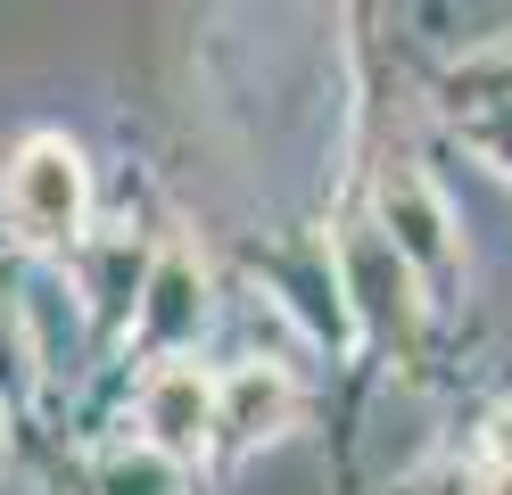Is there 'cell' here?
<instances>
[{
    "instance_id": "1",
    "label": "cell",
    "mask_w": 512,
    "mask_h": 495,
    "mask_svg": "<svg viewBox=\"0 0 512 495\" xmlns=\"http://www.w3.org/2000/svg\"><path fill=\"white\" fill-rule=\"evenodd\" d=\"M0 207H9V231L25 248H75L91 223V165L67 132H34L17 149L9 182H0Z\"/></svg>"
},
{
    "instance_id": "2",
    "label": "cell",
    "mask_w": 512,
    "mask_h": 495,
    "mask_svg": "<svg viewBox=\"0 0 512 495\" xmlns=\"http://www.w3.org/2000/svg\"><path fill=\"white\" fill-rule=\"evenodd\" d=\"M380 240H389V256L413 273V289H455V273H463L455 215H446V198L413 174V165H389V174H380Z\"/></svg>"
},
{
    "instance_id": "3",
    "label": "cell",
    "mask_w": 512,
    "mask_h": 495,
    "mask_svg": "<svg viewBox=\"0 0 512 495\" xmlns=\"http://www.w3.org/2000/svg\"><path fill=\"white\" fill-rule=\"evenodd\" d=\"M133 413H141V446H157L166 462L207 454V438H215V372H199V363L166 355V363L141 380Z\"/></svg>"
},
{
    "instance_id": "4",
    "label": "cell",
    "mask_w": 512,
    "mask_h": 495,
    "mask_svg": "<svg viewBox=\"0 0 512 495\" xmlns=\"http://www.w3.org/2000/svg\"><path fill=\"white\" fill-rule=\"evenodd\" d=\"M199 322H207V281L190 264V248H166L141 273V297H133V322L124 330H141V347H182Z\"/></svg>"
},
{
    "instance_id": "5",
    "label": "cell",
    "mask_w": 512,
    "mask_h": 495,
    "mask_svg": "<svg viewBox=\"0 0 512 495\" xmlns=\"http://www.w3.org/2000/svg\"><path fill=\"white\" fill-rule=\"evenodd\" d=\"M290 413H298V388L273 363H240L232 380H215V429L232 446H265L273 429H290Z\"/></svg>"
},
{
    "instance_id": "6",
    "label": "cell",
    "mask_w": 512,
    "mask_h": 495,
    "mask_svg": "<svg viewBox=\"0 0 512 495\" xmlns=\"http://www.w3.org/2000/svg\"><path fill=\"white\" fill-rule=\"evenodd\" d=\"M339 273H347V297H356L364 314H389V306H397V322L413 330V273L389 256L380 231H356V240L339 248Z\"/></svg>"
},
{
    "instance_id": "7",
    "label": "cell",
    "mask_w": 512,
    "mask_h": 495,
    "mask_svg": "<svg viewBox=\"0 0 512 495\" xmlns=\"http://www.w3.org/2000/svg\"><path fill=\"white\" fill-rule=\"evenodd\" d=\"M100 495H190V479H182V462H166L157 446L124 438V446L100 454Z\"/></svg>"
},
{
    "instance_id": "8",
    "label": "cell",
    "mask_w": 512,
    "mask_h": 495,
    "mask_svg": "<svg viewBox=\"0 0 512 495\" xmlns=\"http://www.w3.org/2000/svg\"><path fill=\"white\" fill-rule=\"evenodd\" d=\"M479 438H488V471H504V479H512V405H496Z\"/></svg>"
},
{
    "instance_id": "9",
    "label": "cell",
    "mask_w": 512,
    "mask_h": 495,
    "mask_svg": "<svg viewBox=\"0 0 512 495\" xmlns=\"http://www.w3.org/2000/svg\"><path fill=\"white\" fill-rule=\"evenodd\" d=\"M0 454H9V413H0Z\"/></svg>"
}]
</instances>
